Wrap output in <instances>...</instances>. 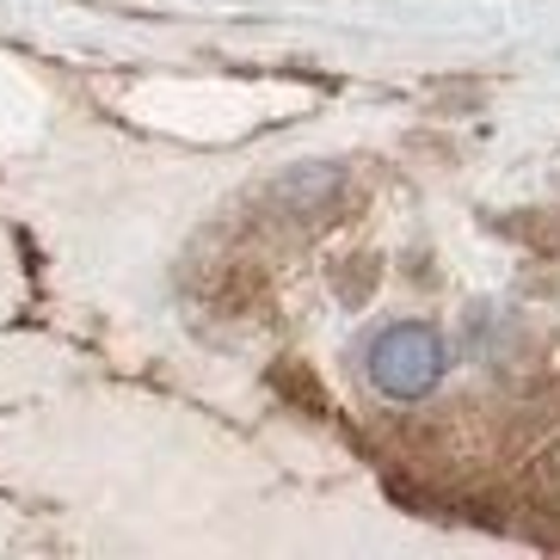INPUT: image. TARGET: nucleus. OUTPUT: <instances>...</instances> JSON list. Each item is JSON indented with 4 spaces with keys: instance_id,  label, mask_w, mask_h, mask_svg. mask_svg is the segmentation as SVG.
<instances>
[{
    "instance_id": "obj_1",
    "label": "nucleus",
    "mask_w": 560,
    "mask_h": 560,
    "mask_svg": "<svg viewBox=\"0 0 560 560\" xmlns=\"http://www.w3.org/2000/svg\"><path fill=\"white\" fill-rule=\"evenodd\" d=\"M363 370L376 382L382 395L412 400V395H431L438 376H444V339L419 320H400V327H382L363 351Z\"/></svg>"
}]
</instances>
